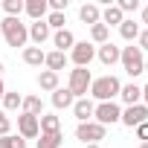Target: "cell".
I'll return each instance as SVG.
<instances>
[{
  "instance_id": "1",
  "label": "cell",
  "mask_w": 148,
  "mask_h": 148,
  "mask_svg": "<svg viewBox=\"0 0 148 148\" xmlns=\"http://www.w3.org/2000/svg\"><path fill=\"white\" fill-rule=\"evenodd\" d=\"M0 32H3V41L9 47H23L26 49V41H29V26L21 23V18H3L0 21Z\"/></svg>"
},
{
  "instance_id": "2",
  "label": "cell",
  "mask_w": 148,
  "mask_h": 148,
  "mask_svg": "<svg viewBox=\"0 0 148 148\" xmlns=\"http://www.w3.org/2000/svg\"><path fill=\"white\" fill-rule=\"evenodd\" d=\"M122 90V82L116 76H102V79H93L90 82V96L96 102H113Z\"/></svg>"
},
{
  "instance_id": "3",
  "label": "cell",
  "mask_w": 148,
  "mask_h": 148,
  "mask_svg": "<svg viewBox=\"0 0 148 148\" xmlns=\"http://www.w3.org/2000/svg\"><path fill=\"white\" fill-rule=\"evenodd\" d=\"M90 82H93L90 70H87V67H76V70H70L67 90H70L73 96H76V99H84V96L90 93Z\"/></svg>"
},
{
  "instance_id": "4",
  "label": "cell",
  "mask_w": 148,
  "mask_h": 148,
  "mask_svg": "<svg viewBox=\"0 0 148 148\" xmlns=\"http://www.w3.org/2000/svg\"><path fill=\"white\" fill-rule=\"evenodd\" d=\"M119 61H122V67H125V73L131 79H136V76L145 73V55H142L139 47H125L122 55H119Z\"/></svg>"
},
{
  "instance_id": "5",
  "label": "cell",
  "mask_w": 148,
  "mask_h": 148,
  "mask_svg": "<svg viewBox=\"0 0 148 148\" xmlns=\"http://www.w3.org/2000/svg\"><path fill=\"white\" fill-rule=\"evenodd\" d=\"M119 119H122V108H119L116 102H99V105H96V110H93V122H99L102 128L116 125Z\"/></svg>"
},
{
  "instance_id": "6",
  "label": "cell",
  "mask_w": 148,
  "mask_h": 148,
  "mask_svg": "<svg viewBox=\"0 0 148 148\" xmlns=\"http://www.w3.org/2000/svg\"><path fill=\"white\" fill-rule=\"evenodd\" d=\"M76 136H79L84 145H99V142L108 136V128H102L99 122H79Z\"/></svg>"
},
{
  "instance_id": "7",
  "label": "cell",
  "mask_w": 148,
  "mask_h": 148,
  "mask_svg": "<svg viewBox=\"0 0 148 148\" xmlns=\"http://www.w3.org/2000/svg\"><path fill=\"white\" fill-rule=\"evenodd\" d=\"M70 58L76 67H90V61L96 58V47L87 44V41H76V47L70 49Z\"/></svg>"
},
{
  "instance_id": "8",
  "label": "cell",
  "mask_w": 148,
  "mask_h": 148,
  "mask_svg": "<svg viewBox=\"0 0 148 148\" xmlns=\"http://www.w3.org/2000/svg\"><path fill=\"white\" fill-rule=\"evenodd\" d=\"M18 136H23V139H35V136H41V125H38V116L21 113V116H18Z\"/></svg>"
},
{
  "instance_id": "9",
  "label": "cell",
  "mask_w": 148,
  "mask_h": 148,
  "mask_svg": "<svg viewBox=\"0 0 148 148\" xmlns=\"http://www.w3.org/2000/svg\"><path fill=\"white\" fill-rule=\"evenodd\" d=\"M119 122L128 125V128H136V125L148 122V108H145V105H131V108L122 110V119H119Z\"/></svg>"
},
{
  "instance_id": "10",
  "label": "cell",
  "mask_w": 148,
  "mask_h": 148,
  "mask_svg": "<svg viewBox=\"0 0 148 148\" xmlns=\"http://www.w3.org/2000/svg\"><path fill=\"white\" fill-rule=\"evenodd\" d=\"M49 38H52V29L47 26V18H44V21H32V23H29V41H32L35 47H41V44H44V41H49Z\"/></svg>"
},
{
  "instance_id": "11",
  "label": "cell",
  "mask_w": 148,
  "mask_h": 148,
  "mask_svg": "<svg viewBox=\"0 0 148 148\" xmlns=\"http://www.w3.org/2000/svg\"><path fill=\"white\" fill-rule=\"evenodd\" d=\"M93 110H96V105H93L87 96L73 102V116H76L79 122H93Z\"/></svg>"
},
{
  "instance_id": "12",
  "label": "cell",
  "mask_w": 148,
  "mask_h": 148,
  "mask_svg": "<svg viewBox=\"0 0 148 148\" xmlns=\"http://www.w3.org/2000/svg\"><path fill=\"white\" fill-rule=\"evenodd\" d=\"M119 55H122V49H119L116 44H110V41H108V44H102V47L96 49V58H99L105 67H113V64L119 61Z\"/></svg>"
},
{
  "instance_id": "13",
  "label": "cell",
  "mask_w": 148,
  "mask_h": 148,
  "mask_svg": "<svg viewBox=\"0 0 148 148\" xmlns=\"http://www.w3.org/2000/svg\"><path fill=\"white\" fill-rule=\"evenodd\" d=\"M52 47L58 52H67V49L76 47V35H73L70 29H58V32H52Z\"/></svg>"
},
{
  "instance_id": "14",
  "label": "cell",
  "mask_w": 148,
  "mask_h": 148,
  "mask_svg": "<svg viewBox=\"0 0 148 148\" xmlns=\"http://www.w3.org/2000/svg\"><path fill=\"white\" fill-rule=\"evenodd\" d=\"M119 99L131 108V105H142V87L139 84H122V90H119Z\"/></svg>"
},
{
  "instance_id": "15",
  "label": "cell",
  "mask_w": 148,
  "mask_h": 148,
  "mask_svg": "<svg viewBox=\"0 0 148 148\" xmlns=\"http://www.w3.org/2000/svg\"><path fill=\"white\" fill-rule=\"evenodd\" d=\"M23 12H26L32 21H44L47 12H49V6H47V0H26V3H23Z\"/></svg>"
},
{
  "instance_id": "16",
  "label": "cell",
  "mask_w": 148,
  "mask_h": 148,
  "mask_svg": "<svg viewBox=\"0 0 148 148\" xmlns=\"http://www.w3.org/2000/svg\"><path fill=\"white\" fill-rule=\"evenodd\" d=\"M73 102H76V96H73L67 87L52 90V108H55V110H67V108H73Z\"/></svg>"
},
{
  "instance_id": "17",
  "label": "cell",
  "mask_w": 148,
  "mask_h": 148,
  "mask_svg": "<svg viewBox=\"0 0 148 148\" xmlns=\"http://www.w3.org/2000/svg\"><path fill=\"white\" fill-rule=\"evenodd\" d=\"M79 18H82L84 23H90V26L102 23V9H99V3H84V6L79 9Z\"/></svg>"
},
{
  "instance_id": "18",
  "label": "cell",
  "mask_w": 148,
  "mask_h": 148,
  "mask_svg": "<svg viewBox=\"0 0 148 148\" xmlns=\"http://www.w3.org/2000/svg\"><path fill=\"white\" fill-rule=\"evenodd\" d=\"M122 21H125V15L119 12V6H116V3H108V6L102 9V23H105L108 29H110V26H119Z\"/></svg>"
},
{
  "instance_id": "19",
  "label": "cell",
  "mask_w": 148,
  "mask_h": 148,
  "mask_svg": "<svg viewBox=\"0 0 148 148\" xmlns=\"http://www.w3.org/2000/svg\"><path fill=\"white\" fill-rule=\"evenodd\" d=\"M21 113L44 116V102H41V96H23V102H21Z\"/></svg>"
},
{
  "instance_id": "20",
  "label": "cell",
  "mask_w": 148,
  "mask_h": 148,
  "mask_svg": "<svg viewBox=\"0 0 148 148\" xmlns=\"http://www.w3.org/2000/svg\"><path fill=\"white\" fill-rule=\"evenodd\" d=\"M44 67H47V70H52V73L64 70V67H67V52H58V49L47 52V58H44Z\"/></svg>"
},
{
  "instance_id": "21",
  "label": "cell",
  "mask_w": 148,
  "mask_h": 148,
  "mask_svg": "<svg viewBox=\"0 0 148 148\" xmlns=\"http://www.w3.org/2000/svg\"><path fill=\"white\" fill-rule=\"evenodd\" d=\"M38 87L41 90H58V73H52V70H41L38 73Z\"/></svg>"
},
{
  "instance_id": "22",
  "label": "cell",
  "mask_w": 148,
  "mask_h": 148,
  "mask_svg": "<svg viewBox=\"0 0 148 148\" xmlns=\"http://www.w3.org/2000/svg\"><path fill=\"white\" fill-rule=\"evenodd\" d=\"M139 32H142V26H139L136 21H128V18H125V21L119 23V35H122L125 41H136V38H139Z\"/></svg>"
},
{
  "instance_id": "23",
  "label": "cell",
  "mask_w": 148,
  "mask_h": 148,
  "mask_svg": "<svg viewBox=\"0 0 148 148\" xmlns=\"http://www.w3.org/2000/svg\"><path fill=\"white\" fill-rule=\"evenodd\" d=\"M44 58H47V52L41 47H26L23 49V64H29V67H41Z\"/></svg>"
},
{
  "instance_id": "24",
  "label": "cell",
  "mask_w": 148,
  "mask_h": 148,
  "mask_svg": "<svg viewBox=\"0 0 148 148\" xmlns=\"http://www.w3.org/2000/svg\"><path fill=\"white\" fill-rule=\"evenodd\" d=\"M38 125H41V134H58V131H61V119L52 116V113L38 116Z\"/></svg>"
},
{
  "instance_id": "25",
  "label": "cell",
  "mask_w": 148,
  "mask_h": 148,
  "mask_svg": "<svg viewBox=\"0 0 148 148\" xmlns=\"http://www.w3.org/2000/svg\"><path fill=\"white\" fill-rule=\"evenodd\" d=\"M90 41H93V44H99V47H102V44H108V41H110V29H108L105 23L90 26Z\"/></svg>"
},
{
  "instance_id": "26",
  "label": "cell",
  "mask_w": 148,
  "mask_h": 148,
  "mask_svg": "<svg viewBox=\"0 0 148 148\" xmlns=\"http://www.w3.org/2000/svg\"><path fill=\"white\" fill-rule=\"evenodd\" d=\"M61 142H64L61 131H58V134H41V139H38V148H61Z\"/></svg>"
},
{
  "instance_id": "27",
  "label": "cell",
  "mask_w": 148,
  "mask_h": 148,
  "mask_svg": "<svg viewBox=\"0 0 148 148\" xmlns=\"http://www.w3.org/2000/svg\"><path fill=\"white\" fill-rule=\"evenodd\" d=\"M3 12H6V18H21L23 0H3Z\"/></svg>"
},
{
  "instance_id": "28",
  "label": "cell",
  "mask_w": 148,
  "mask_h": 148,
  "mask_svg": "<svg viewBox=\"0 0 148 148\" xmlns=\"http://www.w3.org/2000/svg\"><path fill=\"white\" fill-rule=\"evenodd\" d=\"M21 102H23V96H21L18 90H15V93H6V96H3V113H6V110H18Z\"/></svg>"
},
{
  "instance_id": "29",
  "label": "cell",
  "mask_w": 148,
  "mask_h": 148,
  "mask_svg": "<svg viewBox=\"0 0 148 148\" xmlns=\"http://www.w3.org/2000/svg\"><path fill=\"white\" fill-rule=\"evenodd\" d=\"M64 23H67L64 12H49V15H47V26H49V29L58 32V29H64Z\"/></svg>"
},
{
  "instance_id": "30",
  "label": "cell",
  "mask_w": 148,
  "mask_h": 148,
  "mask_svg": "<svg viewBox=\"0 0 148 148\" xmlns=\"http://www.w3.org/2000/svg\"><path fill=\"white\" fill-rule=\"evenodd\" d=\"M116 6H119L122 15H125V12H136V9H139V0H119Z\"/></svg>"
},
{
  "instance_id": "31",
  "label": "cell",
  "mask_w": 148,
  "mask_h": 148,
  "mask_svg": "<svg viewBox=\"0 0 148 148\" xmlns=\"http://www.w3.org/2000/svg\"><path fill=\"white\" fill-rule=\"evenodd\" d=\"M9 131H12V119H9L3 110H0V136H6Z\"/></svg>"
},
{
  "instance_id": "32",
  "label": "cell",
  "mask_w": 148,
  "mask_h": 148,
  "mask_svg": "<svg viewBox=\"0 0 148 148\" xmlns=\"http://www.w3.org/2000/svg\"><path fill=\"white\" fill-rule=\"evenodd\" d=\"M134 131H136V139H139V142H148V122H142V125H136Z\"/></svg>"
},
{
  "instance_id": "33",
  "label": "cell",
  "mask_w": 148,
  "mask_h": 148,
  "mask_svg": "<svg viewBox=\"0 0 148 148\" xmlns=\"http://www.w3.org/2000/svg\"><path fill=\"white\" fill-rule=\"evenodd\" d=\"M47 6L52 12H67V0H47Z\"/></svg>"
},
{
  "instance_id": "34",
  "label": "cell",
  "mask_w": 148,
  "mask_h": 148,
  "mask_svg": "<svg viewBox=\"0 0 148 148\" xmlns=\"http://www.w3.org/2000/svg\"><path fill=\"white\" fill-rule=\"evenodd\" d=\"M136 44H139V49H142V52H148V29H142V32H139Z\"/></svg>"
},
{
  "instance_id": "35",
  "label": "cell",
  "mask_w": 148,
  "mask_h": 148,
  "mask_svg": "<svg viewBox=\"0 0 148 148\" xmlns=\"http://www.w3.org/2000/svg\"><path fill=\"white\" fill-rule=\"evenodd\" d=\"M0 148H15V136H12V134L0 136Z\"/></svg>"
},
{
  "instance_id": "36",
  "label": "cell",
  "mask_w": 148,
  "mask_h": 148,
  "mask_svg": "<svg viewBox=\"0 0 148 148\" xmlns=\"http://www.w3.org/2000/svg\"><path fill=\"white\" fill-rule=\"evenodd\" d=\"M142 23H145V29H148V6H142Z\"/></svg>"
},
{
  "instance_id": "37",
  "label": "cell",
  "mask_w": 148,
  "mask_h": 148,
  "mask_svg": "<svg viewBox=\"0 0 148 148\" xmlns=\"http://www.w3.org/2000/svg\"><path fill=\"white\" fill-rule=\"evenodd\" d=\"M142 105H145V108H148V84H145V87H142Z\"/></svg>"
},
{
  "instance_id": "38",
  "label": "cell",
  "mask_w": 148,
  "mask_h": 148,
  "mask_svg": "<svg viewBox=\"0 0 148 148\" xmlns=\"http://www.w3.org/2000/svg\"><path fill=\"white\" fill-rule=\"evenodd\" d=\"M3 96H6V87H3V79H0V102H3Z\"/></svg>"
},
{
  "instance_id": "39",
  "label": "cell",
  "mask_w": 148,
  "mask_h": 148,
  "mask_svg": "<svg viewBox=\"0 0 148 148\" xmlns=\"http://www.w3.org/2000/svg\"><path fill=\"white\" fill-rule=\"evenodd\" d=\"M84 148H102V145H84Z\"/></svg>"
},
{
  "instance_id": "40",
  "label": "cell",
  "mask_w": 148,
  "mask_h": 148,
  "mask_svg": "<svg viewBox=\"0 0 148 148\" xmlns=\"http://www.w3.org/2000/svg\"><path fill=\"white\" fill-rule=\"evenodd\" d=\"M139 148H148V142H139Z\"/></svg>"
},
{
  "instance_id": "41",
  "label": "cell",
  "mask_w": 148,
  "mask_h": 148,
  "mask_svg": "<svg viewBox=\"0 0 148 148\" xmlns=\"http://www.w3.org/2000/svg\"><path fill=\"white\" fill-rule=\"evenodd\" d=\"M0 76H3V61H0Z\"/></svg>"
},
{
  "instance_id": "42",
  "label": "cell",
  "mask_w": 148,
  "mask_h": 148,
  "mask_svg": "<svg viewBox=\"0 0 148 148\" xmlns=\"http://www.w3.org/2000/svg\"><path fill=\"white\" fill-rule=\"evenodd\" d=\"M145 73H148V58H145Z\"/></svg>"
}]
</instances>
